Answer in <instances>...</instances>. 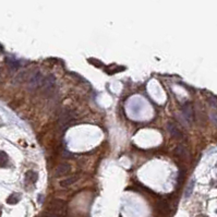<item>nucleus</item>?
Returning <instances> with one entry per match:
<instances>
[{
    "label": "nucleus",
    "mask_w": 217,
    "mask_h": 217,
    "mask_svg": "<svg viewBox=\"0 0 217 217\" xmlns=\"http://www.w3.org/2000/svg\"><path fill=\"white\" fill-rule=\"evenodd\" d=\"M49 211L52 213L54 216H59V217H65L68 211L67 203L62 200H52L49 204Z\"/></svg>",
    "instance_id": "1"
},
{
    "label": "nucleus",
    "mask_w": 217,
    "mask_h": 217,
    "mask_svg": "<svg viewBox=\"0 0 217 217\" xmlns=\"http://www.w3.org/2000/svg\"><path fill=\"white\" fill-rule=\"evenodd\" d=\"M45 76H43L41 72H34L32 75L28 76L27 80V88L28 90H37L43 86V82Z\"/></svg>",
    "instance_id": "2"
},
{
    "label": "nucleus",
    "mask_w": 217,
    "mask_h": 217,
    "mask_svg": "<svg viewBox=\"0 0 217 217\" xmlns=\"http://www.w3.org/2000/svg\"><path fill=\"white\" fill-rule=\"evenodd\" d=\"M75 118V112H73L70 109H63L61 110L60 115H59V123L62 127H66L68 123H70Z\"/></svg>",
    "instance_id": "3"
},
{
    "label": "nucleus",
    "mask_w": 217,
    "mask_h": 217,
    "mask_svg": "<svg viewBox=\"0 0 217 217\" xmlns=\"http://www.w3.org/2000/svg\"><path fill=\"white\" fill-rule=\"evenodd\" d=\"M167 130H168V132H169V133L174 136V138L182 139V133H181V131L178 129V127H177L175 123H172V122L168 123V125H167Z\"/></svg>",
    "instance_id": "4"
},
{
    "label": "nucleus",
    "mask_w": 217,
    "mask_h": 217,
    "mask_svg": "<svg viewBox=\"0 0 217 217\" xmlns=\"http://www.w3.org/2000/svg\"><path fill=\"white\" fill-rule=\"evenodd\" d=\"M70 170H71V166L69 164H61L56 169V177L65 176V175L69 174Z\"/></svg>",
    "instance_id": "5"
},
{
    "label": "nucleus",
    "mask_w": 217,
    "mask_h": 217,
    "mask_svg": "<svg viewBox=\"0 0 217 217\" xmlns=\"http://www.w3.org/2000/svg\"><path fill=\"white\" fill-rule=\"evenodd\" d=\"M182 114L185 118L188 120V122H192V115H193V109H192L190 104H185L182 108Z\"/></svg>",
    "instance_id": "6"
},
{
    "label": "nucleus",
    "mask_w": 217,
    "mask_h": 217,
    "mask_svg": "<svg viewBox=\"0 0 217 217\" xmlns=\"http://www.w3.org/2000/svg\"><path fill=\"white\" fill-rule=\"evenodd\" d=\"M55 85V76L54 75H48L44 79L43 82V87L46 88V90H49V88H52V86Z\"/></svg>",
    "instance_id": "7"
},
{
    "label": "nucleus",
    "mask_w": 217,
    "mask_h": 217,
    "mask_svg": "<svg viewBox=\"0 0 217 217\" xmlns=\"http://www.w3.org/2000/svg\"><path fill=\"white\" fill-rule=\"evenodd\" d=\"M76 180H77V177L76 176L69 177V178H67V179H65V180L61 181L60 185H61V187H63V188H67V187H69V185H73L74 182H76Z\"/></svg>",
    "instance_id": "8"
},
{
    "label": "nucleus",
    "mask_w": 217,
    "mask_h": 217,
    "mask_svg": "<svg viewBox=\"0 0 217 217\" xmlns=\"http://www.w3.org/2000/svg\"><path fill=\"white\" fill-rule=\"evenodd\" d=\"M25 178H26V180L28 181V182H31V183H35L37 181V179H38V176H37V172H35V171H27L26 172V175H25Z\"/></svg>",
    "instance_id": "9"
},
{
    "label": "nucleus",
    "mask_w": 217,
    "mask_h": 217,
    "mask_svg": "<svg viewBox=\"0 0 217 217\" xmlns=\"http://www.w3.org/2000/svg\"><path fill=\"white\" fill-rule=\"evenodd\" d=\"M20 198H21V196H20V194L13 193V194H11V195L8 198V200H7V203H8V204H11V205L17 204V203H19Z\"/></svg>",
    "instance_id": "10"
},
{
    "label": "nucleus",
    "mask_w": 217,
    "mask_h": 217,
    "mask_svg": "<svg viewBox=\"0 0 217 217\" xmlns=\"http://www.w3.org/2000/svg\"><path fill=\"white\" fill-rule=\"evenodd\" d=\"M157 209L159 210V211L161 212V213H168V212L170 211L169 210V205L167 204V203L165 202V201H160V202L157 204Z\"/></svg>",
    "instance_id": "11"
},
{
    "label": "nucleus",
    "mask_w": 217,
    "mask_h": 217,
    "mask_svg": "<svg viewBox=\"0 0 217 217\" xmlns=\"http://www.w3.org/2000/svg\"><path fill=\"white\" fill-rule=\"evenodd\" d=\"M8 163V155L4 152H0V167H3Z\"/></svg>",
    "instance_id": "12"
},
{
    "label": "nucleus",
    "mask_w": 217,
    "mask_h": 217,
    "mask_svg": "<svg viewBox=\"0 0 217 217\" xmlns=\"http://www.w3.org/2000/svg\"><path fill=\"white\" fill-rule=\"evenodd\" d=\"M193 188H194V180H192L191 182H190V185H189V187H188V189H187V192H185V196H189L190 194L192 193V190H193Z\"/></svg>",
    "instance_id": "13"
},
{
    "label": "nucleus",
    "mask_w": 217,
    "mask_h": 217,
    "mask_svg": "<svg viewBox=\"0 0 217 217\" xmlns=\"http://www.w3.org/2000/svg\"><path fill=\"white\" fill-rule=\"evenodd\" d=\"M8 62H9V65L11 66V68H12L13 70H14V69H17V67H19V66H20V63L17 62V61L13 60V59H9V61H8Z\"/></svg>",
    "instance_id": "14"
},
{
    "label": "nucleus",
    "mask_w": 217,
    "mask_h": 217,
    "mask_svg": "<svg viewBox=\"0 0 217 217\" xmlns=\"http://www.w3.org/2000/svg\"><path fill=\"white\" fill-rule=\"evenodd\" d=\"M44 217H56V216H54L52 214H45V215H44Z\"/></svg>",
    "instance_id": "15"
},
{
    "label": "nucleus",
    "mask_w": 217,
    "mask_h": 217,
    "mask_svg": "<svg viewBox=\"0 0 217 217\" xmlns=\"http://www.w3.org/2000/svg\"><path fill=\"white\" fill-rule=\"evenodd\" d=\"M0 215H1V211H0Z\"/></svg>",
    "instance_id": "16"
},
{
    "label": "nucleus",
    "mask_w": 217,
    "mask_h": 217,
    "mask_svg": "<svg viewBox=\"0 0 217 217\" xmlns=\"http://www.w3.org/2000/svg\"><path fill=\"white\" fill-rule=\"evenodd\" d=\"M199 217H204V216H199Z\"/></svg>",
    "instance_id": "17"
}]
</instances>
